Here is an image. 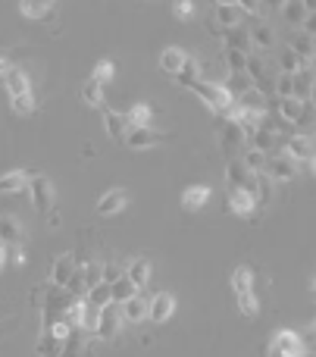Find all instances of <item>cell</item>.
Segmentation results:
<instances>
[{"label": "cell", "mask_w": 316, "mask_h": 357, "mask_svg": "<svg viewBox=\"0 0 316 357\" xmlns=\"http://www.w3.org/2000/svg\"><path fill=\"white\" fill-rule=\"evenodd\" d=\"M188 91H194L207 107H210L213 113H219V116H223V113L229 110L232 104H235V100L229 98V91H226L223 85H213V82H204V79L191 82V85H188Z\"/></svg>", "instance_id": "6da1fadb"}, {"label": "cell", "mask_w": 316, "mask_h": 357, "mask_svg": "<svg viewBox=\"0 0 316 357\" xmlns=\"http://www.w3.org/2000/svg\"><path fill=\"white\" fill-rule=\"evenodd\" d=\"M29 191H31V207L41 210V213H50L54 210V185H50L47 176H29Z\"/></svg>", "instance_id": "7a4b0ae2"}, {"label": "cell", "mask_w": 316, "mask_h": 357, "mask_svg": "<svg viewBox=\"0 0 316 357\" xmlns=\"http://www.w3.org/2000/svg\"><path fill=\"white\" fill-rule=\"evenodd\" d=\"M119 320H123V307L110 301V304H106V307H100L97 329H94V335H97L100 342H110V339H116V333H119Z\"/></svg>", "instance_id": "3957f363"}, {"label": "cell", "mask_w": 316, "mask_h": 357, "mask_svg": "<svg viewBox=\"0 0 316 357\" xmlns=\"http://www.w3.org/2000/svg\"><path fill=\"white\" fill-rule=\"evenodd\" d=\"M226 182H229V188H242V191H248V195H257V176L248 173L238 157H232L229 167H226Z\"/></svg>", "instance_id": "277c9868"}, {"label": "cell", "mask_w": 316, "mask_h": 357, "mask_svg": "<svg viewBox=\"0 0 316 357\" xmlns=\"http://www.w3.org/2000/svg\"><path fill=\"white\" fill-rule=\"evenodd\" d=\"M269 354L273 357H304V345H301L298 333H292V329H279L273 339V345H269Z\"/></svg>", "instance_id": "5b68a950"}, {"label": "cell", "mask_w": 316, "mask_h": 357, "mask_svg": "<svg viewBox=\"0 0 316 357\" xmlns=\"http://www.w3.org/2000/svg\"><path fill=\"white\" fill-rule=\"evenodd\" d=\"M285 157H292L294 163H307L310 167L313 163V135H307V132H301V135H292L285 142V151H282Z\"/></svg>", "instance_id": "8992f818"}, {"label": "cell", "mask_w": 316, "mask_h": 357, "mask_svg": "<svg viewBox=\"0 0 316 357\" xmlns=\"http://www.w3.org/2000/svg\"><path fill=\"white\" fill-rule=\"evenodd\" d=\"M163 142H166V135L157 132V129H150V126L125 132V144H129L132 151H148V148H157V144H163Z\"/></svg>", "instance_id": "52a82bcc"}, {"label": "cell", "mask_w": 316, "mask_h": 357, "mask_svg": "<svg viewBox=\"0 0 316 357\" xmlns=\"http://www.w3.org/2000/svg\"><path fill=\"white\" fill-rule=\"evenodd\" d=\"M175 314V298L169 291H157L154 298H148V320L150 323H166Z\"/></svg>", "instance_id": "ba28073f"}, {"label": "cell", "mask_w": 316, "mask_h": 357, "mask_svg": "<svg viewBox=\"0 0 316 357\" xmlns=\"http://www.w3.org/2000/svg\"><path fill=\"white\" fill-rule=\"evenodd\" d=\"M267 176L273 182H292L298 176V163L285 154H276V157H267Z\"/></svg>", "instance_id": "9c48e42d"}, {"label": "cell", "mask_w": 316, "mask_h": 357, "mask_svg": "<svg viewBox=\"0 0 316 357\" xmlns=\"http://www.w3.org/2000/svg\"><path fill=\"white\" fill-rule=\"evenodd\" d=\"M219 148H223L229 157H235L238 151L244 148V135H242V129H238V123H232V119H223V123H219Z\"/></svg>", "instance_id": "30bf717a"}, {"label": "cell", "mask_w": 316, "mask_h": 357, "mask_svg": "<svg viewBox=\"0 0 316 357\" xmlns=\"http://www.w3.org/2000/svg\"><path fill=\"white\" fill-rule=\"evenodd\" d=\"M213 19L219 22V29H235V25H242V10H238V0H219L216 6H213Z\"/></svg>", "instance_id": "8fae6325"}, {"label": "cell", "mask_w": 316, "mask_h": 357, "mask_svg": "<svg viewBox=\"0 0 316 357\" xmlns=\"http://www.w3.org/2000/svg\"><path fill=\"white\" fill-rule=\"evenodd\" d=\"M22 238H25L22 222H19L16 216H10V213L0 216V245H6V248H19V245H22Z\"/></svg>", "instance_id": "7c38bea8"}, {"label": "cell", "mask_w": 316, "mask_h": 357, "mask_svg": "<svg viewBox=\"0 0 316 357\" xmlns=\"http://www.w3.org/2000/svg\"><path fill=\"white\" fill-rule=\"evenodd\" d=\"M125 204H129V191L125 188H110L106 195H100L97 213L100 216H113V213H119V210H125Z\"/></svg>", "instance_id": "4fadbf2b"}, {"label": "cell", "mask_w": 316, "mask_h": 357, "mask_svg": "<svg viewBox=\"0 0 316 357\" xmlns=\"http://www.w3.org/2000/svg\"><path fill=\"white\" fill-rule=\"evenodd\" d=\"M279 116L285 119V123H310V104H301V100L294 98H285L279 100Z\"/></svg>", "instance_id": "5bb4252c"}, {"label": "cell", "mask_w": 316, "mask_h": 357, "mask_svg": "<svg viewBox=\"0 0 316 357\" xmlns=\"http://www.w3.org/2000/svg\"><path fill=\"white\" fill-rule=\"evenodd\" d=\"M292 98L301 104H310L313 98V69H301L292 75Z\"/></svg>", "instance_id": "9a60e30c"}, {"label": "cell", "mask_w": 316, "mask_h": 357, "mask_svg": "<svg viewBox=\"0 0 316 357\" xmlns=\"http://www.w3.org/2000/svg\"><path fill=\"white\" fill-rule=\"evenodd\" d=\"M72 270H75V257L72 254H60V257L54 260V270H50V282H54V289H66Z\"/></svg>", "instance_id": "2e32d148"}, {"label": "cell", "mask_w": 316, "mask_h": 357, "mask_svg": "<svg viewBox=\"0 0 316 357\" xmlns=\"http://www.w3.org/2000/svg\"><path fill=\"white\" fill-rule=\"evenodd\" d=\"M226 41V50H238V54L251 56V38H248V29H242V25H235V29H226L219 31Z\"/></svg>", "instance_id": "e0dca14e"}, {"label": "cell", "mask_w": 316, "mask_h": 357, "mask_svg": "<svg viewBox=\"0 0 316 357\" xmlns=\"http://www.w3.org/2000/svg\"><path fill=\"white\" fill-rule=\"evenodd\" d=\"M119 307H123V320H129V323L148 320V298H144L141 291H138V295H132L129 301H123Z\"/></svg>", "instance_id": "ac0fdd59"}, {"label": "cell", "mask_w": 316, "mask_h": 357, "mask_svg": "<svg viewBox=\"0 0 316 357\" xmlns=\"http://www.w3.org/2000/svg\"><path fill=\"white\" fill-rule=\"evenodd\" d=\"M104 129H106V135H110L113 142H119V138H125V132H129V119H125V113L106 110L104 107Z\"/></svg>", "instance_id": "d6986e66"}, {"label": "cell", "mask_w": 316, "mask_h": 357, "mask_svg": "<svg viewBox=\"0 0 316 357\" xmlns=\"http://www.w3.org/2000/svg\"><path fill=\"white\" fill-rule=\"evenodd\" d=\"M248 38H251V47H257V50H269L276 44V31L269 29L267 22H254V25H251Z\"/></svg>", "instance_id": "ffe728a7"}, {"label": "cell", "mask_w": 316, "mask_h": 357, "mask_svg": "<svg viewBox=\"0 0 316 357\" xmlns=\"http://www.w3.org/2000/svg\"><path fill=\"white\" fill-rule=\"evenodd\" d=\"M229 207H232V213H238V216H251L257 210V201H254V195H248V191L229 188Z\"/></svg>", "instance_id": "44dd1931"}, {"label": "cell", "mask_w": 316, "mask_h": 357, "mask_svg": "<svg viewBox=\"0 0 316 357\" xmlns=\"http://www.w3.org/2000/svg\"><path fill=\"white\" fill-rule=\"evenodd\" d=\"M3 85H6V91H10V98H22V94H31L29 75H25L22 69H16V66H13L10 73L3 75Z\"/></svg>", "instance_id": "7402d4cb"}, {"label": "cell", "mask_w": 316, "mask_h": 357, "mask_svg": "<svg viewBox=\"0 0 316 357\" xmlns=\"http://www.w3.org/2000/svg\"><path fill=\"white\" fill-rule=\"evenodd\" d=\"M210 195H213V191L207 188V185H191V188L182 191V207H185V210H200V207H207Z\"/></svg>", "instance_id": "603a6c76"}, {"label": "cell", "mask_w": 316, "mask_h": 357, "mask_svg": "<svg viewBox=\"0 0 316 357\" xmlns=\"http://www.w3.org/2000/svg\"><path fill=\"white\" fill-rule=\"evenodd\" d=\"M25 188H29V173H22V169H10L0 176V195H19Z\"/></svg>", "instance_id": "cb8c5ba5"}, {"label": "cell", "mask_w": 316, "mask_h": 357, "mask_svg": "<svg viewBox=\"0 0 316 357\" xmlns=\"http://www.w3.org/2000/svg\"><path fill=\"white\" fill-rule=\"evenodd\" d=\"M185 60H188V50H182V47H166L160 54V69L163 73H169V75H179V69L185 66Z\"/></svg>", "instance_id": "d4e9b609"}, {"label": "cell", "mask_w": 316, "mask_h": 357, "mask_svg": "<svg viewBox=\"0 0 316 357\" xmlns=\"http://www.w3.org/2000/svg\"><path fill=\"white\" fill-rule=\"evenodd\" d=\"M279 144V135H276V129H269L267 123H260V129L251 135V148L260 151V154H269V148H276Z\"/></svg>", "instance_id": "484cf974"}, {"label": "cell", "mask_w": 316, "mask_h": 357, "mask_svg": "<svg viewBox=\"0 0 316 357\" xmlns=\"http://www.w3.org/2000/svg\"><path fill=\"white\" fill-rule=\"evenodd\" d=\"M282 16H285L288 25H301L310 16V3H307V0H285V3H282Z\"/></svg>", "instance_id": "4316f807"}, {"label": "cell", "mask_w": 316, "mask_h": 357, "mask_svg": "<svg viewBox=\"0 0 316 357\" xmlns=\"http://www.w3.org/2000/svg\"><path fill=\"white\" fill-rule=\"evenodd\" d=\"M223 88L229 91V98L235 100V98H242L244 91H251V88H254V82H251L248 73H229V79L223 82Z\"/></svg>", "instance_id": "83f0119b"}, {"label": "cell", "mask_w": 316, "mask_h": 357, "mask_svg": "<svg viewBox=\"0 0 316 357\" xmlns=\"http://www.w3.org/2000/svg\"><path fill=\"white\" fill-rule=\"evenodd\" d=\"M125 276L132 279V285H135V289H144V285L150 282V264L144 257H135L129 264V270H125Z\"/></svg>", "instance_id": "f1b7e54d"}, {"label": "cell", "mask_w": 316, "mask_h": 357, "mask_svg": "<svg viewBox=\"0 0 316 357\" xmlns=\"http://www.w3.org/2000/svg\"><path fill=\"white\" fill-rule=\"evenodd\" d=\"M132 295H138V289H135V285H132V279L125 276V273L116 279V282H110V301H113V304H123V301H129Z\"/></svg>", "instance_id": "f546056e"}, {"label": "cell", "mask_w": 316, "mask_h": 357, "mask_svg": "<svg viewBox=\"0 0 316 357\" xmlns=\"http://www.w3.org/2000/svg\"><path fill=\"white\" fill-rule=\"evenodd\" d=\"M288 47L294 50V54L301 56V60H304V69H310V63H313V35H304V31H301V35H294V41L288 44Z\"/></svg>", "instance_id": "4dcf8cb0"}, {"label": "cell", "mask_w": 316, "mask_h": 357, "mask_svg": "<svg viewBox=\"0 0 316 357\" xmlns=\"http://www.w3.org/2000/svg\"><path fill=\"white\" fill-rule=\"evenodd\" d=\"M276 60H279V69H282V75H294V73H301V69H304V60H301V56L294 54L292 47H282Z\"/></svg>", "instance_id": "1f68e13d"}, {"label": "cell", "mask_w": 316, "mask_h": 357, "mask_svg": "<svg viewBox=\"0 0 316 357\" xmlns=\"http://www.w3.org/2000/svg\"><path fill=\"white\" fill-rule=\"evenodd\" d=\"M19 13L25 19H47L54 13V3H41V0H22L19 3Z\"/></svg>", "instance_id": "d6a6232c"}, {"label": "cell", "mask_w": 316, "mask_h": 357, "mask_svg": "<svg viewBox=\"0 0 316 357\" xmlns=\"http://www.w3.org/2000/svg\"><path fill=\"white\" fill-rule=\"evenodd\" d=\"M232 289H235V295L254 291V270H251V266H235V273H232Z\"/></svg>", "instance_id": "836d02e7"}, {"label": "cell", "mask_w": 316, "mask_h": 357, "mask_svg": "<svg viewBox=\"0 0 316 357\" xmlns=\"http://www.w3.org/2000/svg\"><path fill=\"white\" fill-rule=\"evenodd\" d=\"M150 116H154L150 104H135L129 113H125V119H129V129H144V126H150Z\"/></svg>", "instance_id": "e575fe53"}, {"label": "cell", "mask_w": 316, "mask_h": 357, "mask_svg": "<svg viewBox=\"0 0 316 357\" xmlns=\"http://www.w3.org/2000/svg\"><path fill=\"white\" fill-rule=\"evenodd\" d=\"M235 104L242 107V110H251V113H267V104H263V91H257V88H251V91H244L242 98H235Z\"/></svg>", "instance_id": "d590c367"}, {"label": "cell", "mask_w": 316, "mask_h": 357, "mask_svg": "<svg viewBox=\"0 0 316 357\" xmlns=\"http://www.w3.org/2000/svg\"><path fill=\"white\" fill-rule=\"evenodd\" d=\"M238 160H242L244 169H248V173H254V176L267 173V154H260V151H254V148H248V151H244V157H238Z\"/></svg>", "instance_id": "8d00e7d4"}, {"label": "cell", "mask_w": 316, "mask_h": 357, "mask_svg": "<svg viewBox=\"0 0 316 357\" xmlns=\"http://www.w3.org/2000/svg\"><path fill=\"white\" fill-rule=\"evenodd\" d=\"M81 100H85L88 107H94V110H104V107H106V104H104V88L94 85L91 79L81 85Z\"/></svg>", "instance_id": "74e56055"}, {"label": "cell", "mask_w": 316, "mask_h": 357, "mask_svg": "<svg viewBox=\"0 0 316 357\" xmlns=\"http://www.w3.org/2000/svg\"><path fill=\"white\" fill-rule=\"evenodd\" d=\"M113 75H116V63L113 60H100V63H94V73H91V82L94 85H110L113 82Z\"/></svg>", "instance_id": "f35d334b"}, {"label": "cell", "mask_w": 316, "mask_h": 357, "mask_svg": "<svg viewBox=\"0 0 316 357\" xmlns=\"http://www.w3.org/2000/svg\"><path fill=\"white\" fill-rule=\"evenodd\" d=\"M85 304H91V307H106L110 304V285L106 282H100V285H94V289H88L85 291Z\"/></svg>", "instance_id": "ab89813d"}, {"label": "cell", "mask_w": 316, "mask_h": 357, "mask_svg": "<svg viewBox=\"0 0 316 357\" xmlns=\"http://www.w3.org/2000/svg\"><path fill=\"white\" fill-rule=\"evenodd\" d=\"M175 79H179V85H182V88H188L191 82H198V79H200V66H198V60H194V56H188L185 66L179 69V75H175Z\"/></svg>", "instance_id": "60d3db41"}, {"label": "cell", "mask_w": 316, "mask_h": 357, "mask_svg": "<svg viewBox=\"0 0 316 357\" xmlns=\"http://www.w3.org/2000/svg\"><path fill=\"white\" fill-rule=\"evenodd\" d=\"M169 13H173L175 19H194L198 16V3H191V0H175V3H169Z\"/></svg>", "instance_id": "b9f144b4"}, {"label": "cell", "mask_w": 316, "mask_h": 357, "mask_svg": "<svg viewBox=\"0 0 316 357\" xmlns=\"http://www.w3.org/2000/svg\"><path fill=\"white\" fill-rule=\"evenodd\" d=\"M238 310H242L244 317H257V314H260V301H257L254 291H242V295H238Z\"/></svg>", "instance_id": "7bdbcfd3"}, {"label": "cell", "mask_w": 316, "mask_h": 357, "mask_svg": "<svg viewBox=\"0 0 316 357\" xmlns=\"http://www.w3.org/2000/svg\"><path fill=\"white\" fill-rule=\"evenodd\" d=\"M100 279H104V264H100V260L85 264V291L94 289V285H100Z\"/></svg>", "instance_id": "ee69618b"}, {"label": "cell", "mask_w": 316, "mask_h": 357, "mask_svg": "<svg viewBox=\"0 0 316 357\" xmlns=\"http://www.w3.org/2000/svg\"><path fill=\"white\" fill-rule=\"evenodd\" d=\"M10 107L16 116H29L35 110V94H22V98H10Z\"/></svg>", "instance_id": "f6af8a7d"}, {"label": "cell", "mask_w": 316, "mask_h": 357, "mask_svg": "<svg viewBox=\"0 0 316 357\" xmlns=\"http://www.w3.org/2000/svg\"><path fill=\"white\" fill-rule=\"evenodd\" d=\"M257 207H260V204H267L269 197H273V178H269L267 173H260L257 176Z\"/></svg>", "instance_id": "bcb514c9"}, {"label": "cell", "mask_w": 316, "mask_h": 357, "mask_svg": "<svg viewBox=\"0 0 316 357\" xmlns=\"http://www.w3.org/2000/svg\"><path fill=\"white\" fill-rule=\"evenodd\" d=\"M81 301H85V298H81ZM97 317H100V310L85 304V307H81V333H94V329H97Z\"/></svg>", "instance_id": "7dc6e473"}, {"label": "cell", "mask_w": 316, "mask_h": 357, "mask_svg": "<svg viewBox=\"0 0 316 357\" xmlns=\"http://www.w3.org/2000/svg\"><path fill=\"white\" fill-rule=\"evenodd\" d=\"M223 56H226L229 73H244V66H248V56L238 54V50H223Z\"/></svg>", "instance_id": "c3c4849f"}, {"label": "cell", "mask_w": 316, "mask_h": 357, "mask_svg": "<svg viewBox=\"0 0 316 357\" xmlns=\"http://www.w3.org/2000/svg\"><path fill=\"white\" fill-rule=\"evenodd\" d=\"M273 91H276V94H279V100L292 98V75H282V73H279V79H276Z\"/></svg>", "instance_id": "681fc988"}, {"label": "cell", "mask_w": 316, "mask_h": 357, "mask_svg": "<svg viewBox=\"0 0 316 357\" xmlns=\"http://www.w3.org/2000/svg\"><path fill=\"white\" fill-rule=\"evenodd\" d=\"M119 276H123V270H119L116 264H104V279H100V282H106V285H110V282H116Z\"/></svg>", "instance_id": "f907efd6"}, {"label": "cell", "mask_w": 316, "mask_h": 357, "mask_svg": "<svg viewBox=\"0 0 316 357\" xmlns=\"http://www.w3.org/2000/svg\"><path fill=\"white\" fill-rule=\"evenodd\" d=\"M238 10H242V13H251V16H260V13H263V3H257V0H248V3H238Z\"/></svg>", "instance_id": "816d5d0a"}, {"label": "cell", "mask_w": 316, "mask_h": 357, "mask_svg": "<svg viewBox=\"0 0 316 357\" xmlns=\"http://www.w3.org/2000/svg\"><path fill=\"white\" fill-rule=\"evenodd\" d=\"M10 69H13V66H10V56H6V50H0V79H3Z\"/></svg>", "instance_id": "f5cc1de1"}, {"label": "cell", "mask_w": 316, "mask_h": 357, "mask_svg": "<svg viewBox=\"0 0 316 357\" xmlns=\"http://www.w3.org/2000/svg\"><path fill=\"white\" fill-rule=\"evenodd\" d=\"M3 266H6V245H0V273H3Z\"/></svg>", "instance_id": "db71d44e"}]
</instances>
